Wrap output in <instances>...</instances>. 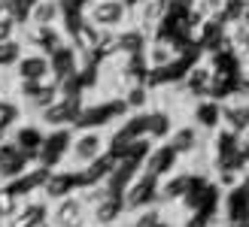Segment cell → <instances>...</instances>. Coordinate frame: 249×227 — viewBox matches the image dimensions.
Returning a JSON list of instances; mask_svg holds the SVG:
<instances>
[{
  "mask_svg": "<svg viewBox=\"0 0 249 227\" xmlns=\"http://www.w3.org/2000/svg\"><path fill=\"white\" fill-rule=\"evenodd\" d=\"M82 212H85V200L79 197H70V200H61L52 212V224L55 227H70V224H79L82 221Z\"/></svg>",
  "mask_w": 249,
  "mask_h": 227,
  "instance_id": "obj_1",
  "label": "cell"
},
{
  "mask_svg": "<svg viewBox=\"0 0 249 227\" xmlns=\"http://www.w3.org/2000/svg\"><path fill=\"white\" fill-rule=\"evenodd\" d=\"M46 70H49V64H46L43 58H28V61H21V64H18V76H21V79H31V82L43 79Z\"/></svg>",
  "mask_w": 249,
  "mask_h": 227,
  "instance_id": "obj_3",
  "label": "cell"
},
{
  "mask_svg": "<svg viewBox=\"0 0 249 227\" xmlns=\"http://www.w3.org/2000/svg\"><path fill=\"white\" fill-rule=\"evenodd\" d=\"M101 143L104 140L97 133H85V136H79V140L70 146V158L76 163H89V161H94L97 155H101Z\"/></svg>",
  "mask_w": 249,
  "mask_h": 227,
  "instance_id": "obj_2",
  "label": "cell"
},
{
  "mask_svg": "<svg viewBox=\"0 0 249 227\" xmlns=\"http://www.w3.org/2000/svg\"><path fill=\"white\" fill-rule=\"evenodd\" d=\"M97 227H122V224H97Z\"/></svg>",
  "mask_w": 249,
  "mask_h": 227,
  "instance_id": "obj_4",
  "label": "cell"
},
{
  "mask_svg": "<svg viewBox=\"0 0 249 227\" xmlns=\"http://www.w3.org/2000/svg\"><path fill=\"white\" fill-rule=\"evenodd\" d=\"M155 227H173V224H164V221H158V224H155Z\"/></svg>",
  "mask_w": 249,
  "mask_h": 227,
  "instance_id": "obj_5",
  "label": "cell"
}]
</instances>
